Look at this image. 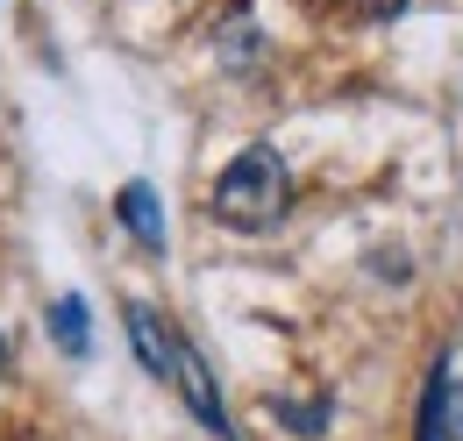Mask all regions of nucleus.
I'll return each mask as SVG.
<instances>
[{
	"mask_svg": "<svg viewBox=\"0 0 463 441\" xmlns=\"http://www.w3.org/2000/svg\"><path fill=\"white\" fill-rule=\"evenodd\" d=\"M0 371H7V342H0Z\"/></svg>",
	"mask_w": 463,
	"mask_h": 441,
	"instance_id": "7",
	"label": "nucleus"
},
{
	"mask_svg": "<svg viewBox=\"0 0 463 441\" xmlns=\"http://www.w3.org/2000/svg\"><path fill=\"white\" fill-rule=\"evenodd\" d=\"M292 207V178H286V157L279 150H242L222 178H214V220H229L242 235H257V228H271V220Z\"/></svg>",
	"mask_w": 463,
	"mask_h": 441,
	"instance_id": "1",
	"label": "nucleus"
},
{
	"mask_svg": "<svg viewBox=\"0 0 463 441\" xmlns=\"http://www.w3.org/2000/svg\"><path fill=\"white\" fill-rule=\"evenodd\" d=\"M51 334H58L64 356H79V349L93 342V314H86V299H58V306H51Z\"/></svg>",
	"mask_w": 463,
	"mask_h": 441,
	"instance_id": "5",
	"label": "nucleus"
},
{
	"mask_svg": "<svg viewBox=\"0 0 463 441\" xmlns=\"http://www.w3.org/2000/svg\"><path fill=\"white\" fill-rule=\"evenodd\" d=\"M420 441H463V378H435L420 406Z\"/></svg>",
	"mask_w": 463,
	"mask_h": 441,
	"instance_id": "2",
	"label": "nucleus"
},
{
	"mask_svg": "<svg viewBox=\"0 0 463 441\" xmlns=\"http://www.w3.org/2000/svg\"><path fill=\"white\" fill-rule=\"evenodd\" d=\"M128 342H136V356L157 371V378H172V356H178V342L172 328L157 321V306H128Z\"/></svg>",
	"mask_w": 463,
	"mask_h": 441,
	"instance_id": "3",
	"label": "nucleus"
},
{
	"mask_svg": "<svg viewBox=\"0 0 463 441\" xmlns=\"http://www.w3.org/2000/svg\"><path fill=\"white\" fill-rule=\"evenodd\" d=\"M121 228L128 235H143L150 249H165V207H157V192L136 178V185H121Z\"/></svg>",
	"mask_w": 463,
	"mask_h": 441,
	"instance_id": "4",
	"label": "nucleus"
},
{
	"mask_svg": "<svg viewBox=\"0 0 463 441\" xmlns=\"http://www.w3.org/2000/svg\"><path fill=\"white\" fill-rule=\"evenodd\" d=\"M279 420H292V435H321V420H328V406H271Z\"/></svg>",
	"mask_w": 463,
	"mask_h": 441,
	"instance_id": "6",
	"label": "nucleus"
}]
</instances>
